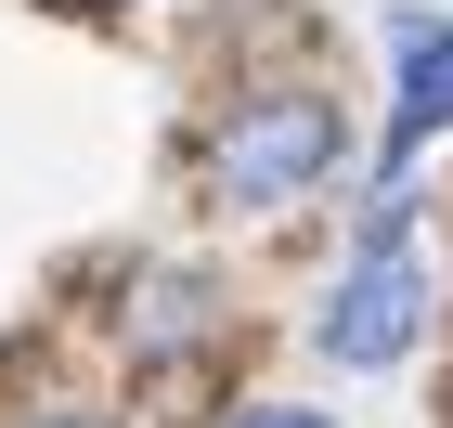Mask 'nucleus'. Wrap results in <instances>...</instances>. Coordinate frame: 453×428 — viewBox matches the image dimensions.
Here are the masks:
<instances>
[{
  "label": "nucleus",
  "mask_w": 453,
  "mask_h": 428,
  "mask_svg": "<svg viewBox=\"0 0 453 428\" xmlns=\"http://www.w3.org/2000/svg\"><path fill=\"white\" fill-rule=\"evenodd\" d=\"M13 428H117V416H91V402H39V416H13Z\"/></svg>",
  "instance_id": "423d86ee"
},
{
  "label": "nucleus",
  "mask_w": 453,
  "mask_h": 428,
  "mask_svg": "<svg viewBox=\"0 0 453 428\" xmlns=\"http://www.w3.org/2000/svg\"><path fill=\"white\" fill-rule=\"evenodd\" d=\"M117 351L130 363H169V351H208L220 338V273H195V260H142L130 285H117Z\"/></svg>",
  "instance_id": "7ed1b4c3"
},
{
  "label": "nucleus",
  "mask_w": 453,
  "mask_h": 428,
  "mask_svg": "<svg viewBox=\"0 0 453 428\" xmlns=\"http://www.w3.org/2000/svg\"><path fill=\"white\" fill-rule=\"evenodd\" d=\"M388 52H402V105H388V156H415L427 130H453V27H441V13H388Z\"/></svg>",
  "instance_id": "20e7f679"
},
{
  "label": "nucleus",
  "mask_w": 453,
  "mask_h": 428,
  "mask_svg": "<svg viewBox=\"0 0 453 428\" xmlns=\"http://www.w3.org/2000/svg\"><path fill=\"white\" fill-rule=\"evenodd\" d=\"M415 324H427V273H415V247H349V273L324 285V312H311V351L376 377V363L415 351Z\"/></svg>",
  "instance_id": "f03ea898"
},
{
  "label": "nucleus",
  "mask_w": 453,
  "mask_h": 428,
  "mask_svg": "<svg viewBox=\"0 0 453 428\" xmlns=\"http://www.w3.org/2000/svg\"><path fill=\"white\" fill-rule=\"evenodd\" d=\"M65 13H130V0H65Z\"/></svg>",
  "instance_id": "0eeeda50"
},
{
  "label": "nucleus",
  "mask_w": 453,
  "mask_h": 428,
  "mask_svg": "<svg viewBox=\"0 0 453 428\" xmlns=\"http://www.w3.org/2000/svg\"><path fill=\"white\" fill-rule=\"evenodd\" d=\"M234 428H324V416H311V402H246Z\"/></svg>",
  "instance_id": "39448f33"
},
{
  "label": "nucleus",
  "mask_w": 453,
  "mask_h": 428,
  "mask_svg": "<svg viewBox=\"0 0 453 428\" xmlns=\"http://www.w3.org/2000/svg\"><path fill=\"white\" fill-rule=\"evenodd\" d=\"M337 91H311V78H259V91H234V105L208 117V143H195V169H208L220 208H298L324 169H337Z\"/></svg>",
  "instance_id": "f257e3e1"
}]
</instances>
